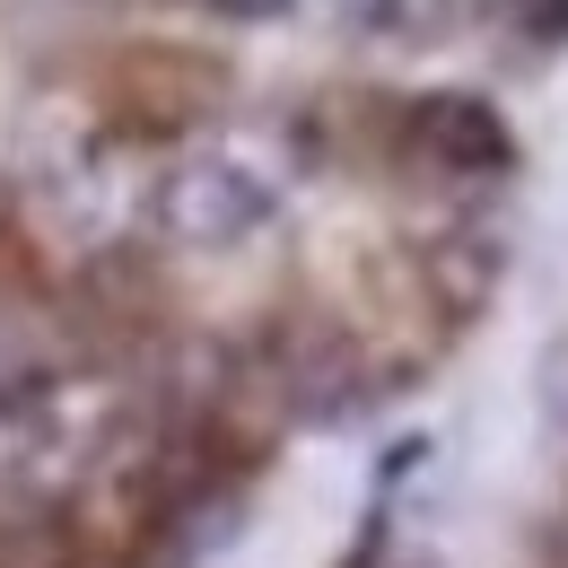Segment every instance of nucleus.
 <instances>
[{
  "label": "nucleus",
  "instance_id": "nucleus-3",
  "mask_svg": "<svg viewBox=\"0 0 568 568\" xmlns=\"http://www.w3.org/2000/svg\"><path fill=\"white\" fill-rule=\"evenodd\" d=\"M498 9H507L516 36H534V44H568V0H498Z\"/></svg>",
  "mask_w": 568,
  "mask_h": 568
},
{
  "label": "nucleus",
  "instance_id": "nucleus-4",
  "mask_svg": "<svg viewBox=\"0 0 568 568\" xmlns=\"http://www.w3.org/2000/svg\"><path fill=\"white\" fill-rule=\"evenodd\" d=\"M211 18H236V27H254V18H288L297 0H202Z\"/></svg>",
  "mask_w": 568,
  "mask_h": 568
},
{
  "label": "nucleus",
  "instance_id": "nucleus-5",
  "mask_svg": "<svg viewBox=\"0 0 568 568\" xmlns=\"http://www.w3.org/2000/svg\"><path fill=\"white\" fill-rule=\"evenodd\" d=\"M333 9H342V18H351V27H385V18H394V9H403V0H333Z\"/></svg>",
  "mask_w": 568,
  "mask_h": 568
},
{
  "label": "nucleus",
  "instance_id": "nucleus-1",
  "mask_svg": "<svg viewBox=\"0 0 568 568\" xmlns=\"http://www.w3.org/2000/svg\"><path fill=\"white\" fill-rule=\"evenodd\" d=\"M281 211V193H272V175H254L245 158H184V166H166V184H158V227L175 236V245H245L263 219Z\"/></svg>",
  "mask_w": 568,
  "mask_h": 568
},
{
  "label": "nucleus",
  "instance_id": "nucleus-2",
  "mask_svg": "<svg viewBox=\"0 0 568 568\" xmlns=\"http://www.w3.org/2000/svg\"><path fill=\"white\" fill-rule=\"evenodd\" d=\"M403 149L420 166H437V175H507L516 166L507 114H498L490 97H473V88H428V97H412Z\"/></svg>",
  "mask_w": 568,
  "mask_h": 568
}]
</instances>
